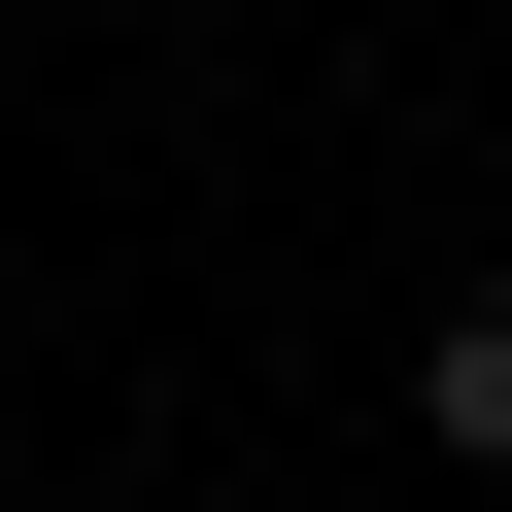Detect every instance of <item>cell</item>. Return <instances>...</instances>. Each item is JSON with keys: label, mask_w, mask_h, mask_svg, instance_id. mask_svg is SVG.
Segmentation results:
<instances>
[{"label": "cell", "mask_w": 512, "mask_h": 512, "mask_svg": "<svg viewBox=\"0 0 512 512\" xmlns=\"http://www.w3.org/2000/svg\"><path fill=\"white\" fill-rule=\"evenodd\" d=\"M410 444H444V478H512V274H478V308L410 342Z\"/></svg>", "instance_id": "1"}]
</instances>
